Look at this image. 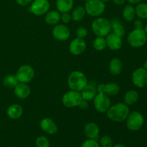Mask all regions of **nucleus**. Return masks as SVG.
Wrapping results in <instances>:
<instances>
[{"mask_svg":"<svg viewBox=\"0 0 147 147\" xmlns=\"http://www.w3.org/2000/svg\"><path fill=\"white\" fill-rule=\"evenodd\" d=\"M86 49V42L84 39L76 38L73 39L69 45L70 53L73 55H79L85 52Z\"/></svg>","mask_w":147,"mask_h":147,"instance_id":"nucleus-13","label":"nucleus"},{"mask_svg":"<svg viewBox=\"0 0 147 147\" xmlns=\"http://www.w3.org/2000/svg\"><path fill=\"white\" fill-rule=\"evenodd\" d=\"M112 1H113V2L116 5L121 6L123 5V4H124V3L126 2V0H112Z\"/></svg>","mask_w":147,"mask_h":147,"instance_id":"nucleus-39","label":"nucleus"},{"mask_svg":"<svg viewBox=\"0 0 147 147\" xmlns=\"http://www.w3.org/2000/svg\"><path fill=\"white\" fill-rule=\"evenodd\" d=\"M98 92L103 93L109 96L117 95L120 90V87L116 83H109L106 84H100L97 87Z\"/></svg>","mask_w":147,"mask_h":147,"instance_id":"nucleus-16","label":"nucleus"},{"mask_svg":"<svg viewBox=\"0 0 147 147\" xmlns=\"http://www.w3.org/2000/svg\"><path fill=\"white\" fill-rule=\"evenodd\" d=\"M91 28L97 37H106L111 32V22L103 17H98L95 19L92 22Z\"/></svg>","mask_w":147,"mask_h":147,"instance_id":"nucleus-3","label":"nucleus"},{"mask_svg":"<svg viewBox=\"0 0 147 147\" xmlns=\"http://www.w3.org/2000/svg\"><path fill=\"white\" fill-rule=\"evenodd\" d=\"M76 34L77 37H78V38L84 39L88 35V30L85 27H80L76 30Z\"/></svg>","mask_w":147,"mask_h":147,"instance_id":"nucleus-34","label":"nucleus"},{"mask_svg":"<svg viewBox=\"0 0 147 147\" xmlns=\"http://www.w3.org/2000/svg\"><path fill=\"white\" fill-rule=\"evenodd\" d=\"M33 0H16V2L20 6H27L32 3Z\"/></svg>","mask_w":147,"mask_h":147,"instance_id":"nucleus-37","label":"nucleus"},{"mask_svg":"<svg viewBox=\"0 0 147 147\" xmlns=\"http://www.w3.org/2000/svg\"><path fill=\"white\" fill-rule=\"evenodd\" d=\"M144 30L145 33H146V36H147V24H146V26H145L144 27Z\"/></svg>","mask_w":147,"mask_h":147,"instance_id":"nucleus-43","label":"nucleus"},{"mask_svg":"<svg viewBox=\"0 0 147 147\" xmlns=\"http://www.w3.org/2000/svg\"><path fill=\"white\" fill-rule=\"evenodd\" d=\"M143 67L144 69L145 70H146V71L147 72V60H146V61L144 62V65H143Z\"/></svg>","mask_w":147,"mask_h":147,"instance_id":"nucleus-42","label":"nucleus"},{"mask_svg":"<svg viewBox=\"0 0 147 147\" xmlns=\"http://www.w3.org/2000/svg\"><path fill=\"white\" fill-rule=\"evenodd\" d=\"M93 47L97 51H103L107 47L104 37H97L93 42Z\"/></svg>","mask_w":147,"mask_h":147,"instance_id":"nucleus-30","label":"nucleus"},{"mask_svg":"<svg viewBox=\"0 0 147 147\" xmlns=\"http://www.w3.org/2000/svg\"><path fill=\"white\" fill-rule=\"evenodd\" d=\"M15 76L19 83H28L34 79V70L32 66L29 65H23L19 67Z\"/></svg>","mask_w":147,"mask_h":147,"instance_id":"nucleus-9","label":"nucleus"},{"mask_svg":"<svg viewBox=\"0 0 147 147\" xmlns=\"http://www.w3.org/2000/svg\"><path fill=\"white\" fill-rule=\"evenodd\" d=\"M144 123V117L139 111H132L129 113L126 119V125L127 129L131 131H138L143 126Z\"/></svg>","mask_w":147,"mask_h":147,"instance_id":"nucleus-5","label":"nucleus"},{"mask_svg":"<svg viewBox=\"0 0 147 147\" xmlns=\"http://www.w3.org/2000/svg\"><path fill=\"white\" fill-rule=\"evenodd\" d=\"M19 83L15 75H8L4 77L3 80V85L8 88H13Z\"/></svg>","mask_w":147,"mask_h":147,"instance_id":"nucleus-29","label":"nucleus"},{"mask_svg":"<svg viewBox=\"0 0 147 147\" xmlns=\"http://www.w3.org/2000/svg\"><path fill=\"white\" fill-rule=\"evenodd\" d=\"M146 1H147V0H146Z\"/></svg>","mask_w":147,"mask_h":147,"instance_id":"nucleus-45","label":"nucleus"},{"mask_svg":"<svg viewBox=\"0 0 147 147\" xmlns=\"http://www.w3.org/2000/svg\"><path fill=\"white\" fill-rule=\"evenodd\" d=\"M134 27L135 29H144V23L142 20H136L134 21Z\"/></svg>","mask_w":147,"mask_h":147,"instance_id":"nucleus-38","label":"nucleus"},{"mask_svg":"<svg viewBox=\"0 0 147 147\" xmlns=\"http://www.w3.org/2000/svg\"><path fill=\"white\" fill-rule=\"evenodd\" d=\"M84 7L86 14L91 17H98L104 12L106 4L100 0H86Z\"/></svg>","mask_w":147,"mask_h":147,"instance_id":"nucleus-6","label":"nucleus"},{"mask_svg":"<svg viewBox=\"0 0 147 147\" xmlns=\"http://www.w3.org/2000/svg\"><path fill=\"white\" fill-rule=\"evenodd\" d=\"M22 114L23 109L20 104L14 103L9 106L7 109V116L12 120H17L20 119Z\"/></svg>","mask_w":147,"mask_h":147,"instance_id":"nucleus-20","label":"nucleus"},{"mask_svg":"<svg viewBox=\"0 0 147 147\" xmlns=\"http://www.w3.org/2000/svg\"><path fill=\"white\" fill-rule=\"evenodd\" d=\"M126 1H128V2L130 4L133 5V4H139V3H140L142 1V0H126Z\"/></svg>","mask_w":147,"mask_h":147,"instance_id":"nucleus-40","label":"nucleus"},{"mask_svg":"<svg viewBox=\"0 0 147 147\" xmlns=\"http://www.w3.org/2000/svg\"><path fill=\"white\" fill-rule=\"evenodd\" d=\"M74 0H56V7L59 12H69L73 8Z\"/></svg>","mask_w":147,"mask_h":147,"instance_id":"nucleus-22","label":"nucleus"},{"mask_svg":"<svg viewBox=\"0 0 147 147\" xmlns=\"http://www.w3.org/2000/svg\"><path fill=\"white\" fill-rule=\"evenodd\" d=\"M71 20H72L71 14H69V12L62 13V14L60 15V20L63 22V23L64 24L70 23V22L71 21Z\"/></svg>","mask_w":147,"mask_h":147,"instance_id":"nucleus-35","label":"nucleus"},{"mask_svg":"<svg viewBox=\"0 0 147 147\" xmlns=\"http://www.w3.org/2000/svg\"><path fill=\"white\" fill-rule=\"evenodd\" d=\"M82 100L80 92L73 90L66 92L62 97V103L67 108L78 107Z\"/></svg>","mask_w":147,"mask_h":147,"instance_id":"nucleus-8","label":"nucleus"},{"mask_svg":"<svg viewBox=\"0 0 147 147\" xmlns=\"http://www.w3.org/2000/svg\"><path fill=\"white\" fill-rule=\"evenodd\" d=\"M127 42L129 45L134 48L144 46L147 42V36L144 29H134L129 34Z\"/></svg>","mask_w":147,"mask_h":147,"instance_id":"nucleus-4","label":"nucleus"},{"mask_svg":"<svg viewBox=\"0 0 147 147\" xmlns=\"http://www.w3.org/2000/svg\"><path fill=\"white\" fill-rule=\"evenodd\" d=\"M84 134L88 139L96 140L100 134V129L97 123L94 122H89L84 126Z\"/></svg>","mask_w":147,"mask_h":147,"instance_id":"nucleus-17","label":"nucleus"},{"mask_svg":"<svg viewBox=\"0 0 147 147\" xmlns=\"http://www.w3.org/2000/svg\"><path fill=\"white\" fill-rule=\"evenodd\" d=\"M100 1H103V2H106V1H110V0H100Z\"/></svg>","mask_w":147,"mask_h":147,"instance_id":"nucleus-44","label":"nucleus"},{"mask_svg":"<svg viewBox=\"0 0 147 147\" xmlns=\"http://www.w3.org/2000/svg\"><path fill=\"white\" fill-rule=\"evenodd\" d=\"M60 12L57 10H49L45 14V20L50 25H56L60 21Z\"/></svg>","mask_w":147,"mask_h":147,"instance_id":"nucleus-23","label":"nucleus"},{"mask_svg":"<svg viewBox=\"0 0 147 147\" xmlns=\"http://www.w3.org/2000/svg\"><path fill=\"white\" fill-rule=\"evenodd\" d=\"M78 107L80 109H82V110H86V109H87L88 108V101L83 99L81 100V102L80 103V104H79Z\"/></svg>","mask_w":147,"mask_h":147,"instance_id":"nucleus-36","label":"nucleus"},{"mask_svg":"<svg viewBox=\"0 0 147 147\" xmlns=\"http://www.w3.org/2000/svg\"><path fill=\"white\" fill-rule=\"evenodd\" d=\"M112 147H127V146H126L125 145L122 144H117L113 145Z\"/></svg>","mask_w":147,"mask_h":147,"instance_id":"nucleus-41","label":"nucleus"},{"mask_svg":"<svg viewBox=\"0 0 147 147\" xmlns=\"http://www.w3.org/2000/svg\"><path fill=\"white\" fill-rule=\"evenodd\" d=\"M36 147H50V143L49 139L45 136H40L35 141Z\"/></svg>","mask_w":147,"mask_h":147,"instance_id":"nucleus-31","label":"nucleus"},{"mask_svg":"<svg viewBox=\"0 0 147 147\" xmlns=\"http://www.w3.org/2000/svg\"><path fill=\"white\" fill-rule=\"evenodd\" d=\"M123 70V63L118 57H115L111 60L109 63V71L112 76H119Z\"/></svg>","mask_w":147,"mask_h":147,"instance_id":"nucleus-21","label":"nucleus"},{"mask_svg":"<svg viewBox=\"0 0 147 147\" xmlns=\"http://www.w3.org/2000/svg\"><path fill=\"white\" fill-rule=\"evenodd\" d=\"M111 26L112 32L121 37H123L124 36L126 30L120 20L118 19H113L111 21Z\"/></svg>","mask_w":147,"mask_h":147,"instance_id":"nucleus-24","label":"nucleus"},{"mask_svg":"<svg viewBox=\"0 0 147 147\" xmlns=\"http://www.w3.org/2000/svg\"><path fill=\"white\" fill-rule=\"evenodd\" d=\"M31 90L27 83H19L14 88V93L18 98L26 99L30 96Z\"/></svg>","mask_w":147,"mask_h":147,"instance_id":"nucleus-18","label":"nucleus"},{"mask_svg":"<svg viewBox=\"0 0 147 147\" xmlns=\"http://www.w3.org/2000/svg\"><path fill=\"white\" fill-rule=\"evenodd\" d=\"M87 84V78L81 71L75 70L71 72L67 78V85L70 90L80 92Z\"/></svg>","mask_w":147,"mask_h":147,"instance_id":"nucleus-2","label":"nucleus"},{"mask_svg":"<svg viewBox=\"0 0 147 147\" xmlns=\"http://www.w3.org/2000/svg\"><path fill=\"white\" fill-rule=\"evenodd\" d=\"M50 4L48 0H33L30 4L29 10L36 16L45 14L50 10Z\"/></svg>","mask_w":147,"mask_h":147,"instance_id":"nucleus-10","label":"nucleus"},{"mask_svg":"<svg viewBox=\"0 0 147 147\" xmlns=\"http://www.w3.org/2000/svg\"><path fill=\"white\" fill-rule=\"evenodd\" d=\"M81 147H100L96 139H87L82 144Z\"/></svg>","mask_w":147,"mask_h":147,"instance_id":"nucleus-33","label":"nucleus"},{"mask_svg":"<svg viewBox=\"0 0 147 147\" xmlns=\"http://www.w3.org/2000/svg\"><path fill=\"white\" fill-rule=\"evenodd\" d=\"M82 98L87 101L93 100L95 96L98 93L97 88L92 83H88L86 87L80 91Z\"/></svg>","mask_w":147,"mask_h":147,"instance_id":"nucleus-19","label":"nucleus"},{"mask_svg":"<svg viewBox=\"0 0 147 147\" xmlns=\"http://www.w3.org/2000/svg\"><path fill=\"white\" fill-rule=\"evenodd\" d=\"M99 144H100V147H112L113 146V140L111 138V136L105 135L100 139Z\"/></svg>","mask_w":147,"mask_h":147,"instance_id":"nucleus-32","label":"nucleus"},{"mask_svg":"<svg viewBox=\"0 0 147 147\" xmlns=\"http://www.w3.org/2000/svg\"><path fill=\"white\" fill-rule=\"evenodd\" d=\"M122 16H123V20L126 22H131L134 20L136 17V11H135V7L132 4H127L123 8L122 11Z\"/></svg>","mask_w":147,"mask_h":147,"instance_id":"nucleus-26","label":"nucleus"},{"mask_svg":"<svg viewBox=\"0 0 147 147\" xmlns=\"http://www.w3.org/2000/svg\"><path fill=\"white\" fill-rule=\"evenodd\" d=\"M86 14V11L85 9V7L83 6H78V7L73 9V11H72V20L75 22L81 21L85 17Z\"/></svg>","mask_w":147,"mask_h":147,"instance_id":"nucleus-27","label":"nucleus"},{"mask_svg":"<svg viewBox=\"0 0 147 147\" xmlns=\"http://www.w3.org/2000/svg\"><path fill=\"white\" fill-rule=\"evenodd\" d=\"M40 126L43 131L50 135L55 134L58 130L56 123L50 118H44L42 119Z\"/></svg>","mask_w":147,"mask_h":147,"instance_id":"nucleus-15","label":"nucleus"},{"mask_svg":"<svg viewBox=\"0 0 147 147\" xmlns=\"http://www.w3.org/2000/svg\"><path fill=\"white\" fill-rule=\"evenodd\" d=\"M139 93L134 90H129L125 93L123 97V103L127 106H131L135 104L139 100Z\"/></svg>","mask_w":147,"mask_h":147,"instance_id":"nucleus-25","label":"nucleus"},{"mask_svg":"<svg viewBox=\"0 0 147 147\" xmlns=\"http://www.w3.org/2000/svg\"><path fill=\"white\" fill-rule=\"evenodd\" d=\"M132 82L138 88H144L147 86V72L143 67H138L132 73Z\"/></svg>","mask_w":147,"mask_h":147,"instance_id":"nucleus-11","label":"nucleus"},{"mask_svg":"<svg viewBox=\"0 0 147 147\" xmlns=\"http://www.w3.org/2000/svg\"><path fill=\"white\" fill-rule=\"evenodd\" d=\"M53 37L58 41H66L70 36V30L65 24H56L52 31Z\"/></svg>","mask_w":147,"mask_h":147,"instance_id":"nucleus-12","label":"nucleus"},{"mask_svg":"<svg viewBox=\"0 0 147 147\" xmlns=\"http://www.w3.org/2000/svg\"><path fill=\"white\" fill-rule=\"evenodd\" d=\"M93 100L95 109L99 113H106L111 106L110 97L108 95L100 92H98Z\"/></svg>","mask_w":147,"mask_h":147,"instance_id":"nucleus-7","label":"nucleus"},{"mask_svg":"<svg viewBox=\"0 0 147 147\" xmlns=\"http://www.w3.org/2000/svg\"><path fill=\"white\" fill-rule=\"evenodd\" d=\"M136 15L142 20H147V3L140 2L135 7Z\"/></svg>","mask_w":147,"mask_h":147,"instance_id":"nucleus-28","label":"nucleus"},{"mask_svg":"<svg viewBox=\"0 0 147 147\" xmlns=\"http://www.w3.org/2000/svg\"><path fill=\"white\" fill-rule=\"evenodd\" d=\"M106 45L108 48L110 49L111 50H120L123 45V40L122 37L116 35L114 33L111 32L106 36Z\"/></svg>","mask_w":147,"mask_h":147,"instance_id":"nucleus-14","label":"nucleus"},{"mask_svg":"<svg viewBox=\"0 0 147 147\" xmlns=\"http://www.w3.org/2000/svg\"><path fill=\"white\" fill-rule=\"evenodd\" d=\"M129 113L130 110L127 105L124 103H118L113 106H111L106 112V114L111 121L121 123L126 121Z\"/></svg>","mask_w":147,"mask_h":147,"instance_id":"nucleus-1","label":"nucleus"}]
</instances>
